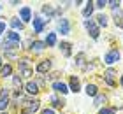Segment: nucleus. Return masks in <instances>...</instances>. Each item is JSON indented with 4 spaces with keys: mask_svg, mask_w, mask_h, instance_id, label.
I'll return each instance as SVG.
<instances>
[{
    "mask_svg": "<svg viewBox=\"0 0 123 114\" xmlns=\"http://www.w3.org/2000/svg\"><path fill=\"white\" fill-rule=\"evenodd\" d=\"M0 65H2V58H0Z\"/></svg>",
    "mask_w": 123,
    "mask_h": 114,
    "instance_id": "c756f323",
    "label": "nucleus"
},
{
    "mask_svg": "<svg viewBox=\"0 0 123 114\" xmlns=\"http://www.w3.org/2000/svg\"><path fill=\"white\" fill-rule=\"evenodd\" d=\"M19 70L23 72V76H26V77H30V76H32V68L26 67L25 61H21V63H19Z\"/></svg>",
    "mask_w": 123,
    "mask_h": 114,
    "instance_id": "f8f14e48",
    "label": "nucleus"
},
{
    "mask_svg": "<svg viewBox=\"0 0 123 114\" xmlns=\"http://www.w3.org/2000/svg\"><path fill=\"white\" fill-rule=\"evenodd\" d=\"M26 91H28L30 95H35L37 91H39V88H37L35 83H28V84H26Z\"/></svg>",
    "mask_w": 123,
    "mask_h": 114,
    "instance_id": "ddd939ff",
    "label": "nucleus"
},
{
    "mask_svg": "<svg viewBox=\"0 0 123 114\" xmlns=\"http://www.w3.org/2000/svg\"><path fill=\"white\" fill-rule=\"evenodd\" d=\"M5 30V23H2V21H0V33H2Z\"/></svg>",
    "mask_w": 123,
    "mask_h": 114,
    "instance_id": "cd10ccee",
    "label": "nucleus"
},
{
    "mask_svg": "<svg viewBox=\"0 0 123 114\" xmlns=\"http://www.w3.org/2000/svg\"><path fill=\"white\" fill-rule=\"evenodd\" d=\"M19 14H21V19H23V21H30V18H32V12H30L28 7H23L19 11Z\"/></svg>",
    "mask_w": 123,
    "mask_h": 114,
    "instance_id": "9b49d317",
    "label": "nucleus"
},
{
    "mask_svg": "<svg viewBox=\"0 0 123 114\" xmlns=\"http://www.w3.org/2000/svg\"><path fill=\"white\" fill-rule=\"evenodd\" d=\"M70 90L72 91H79V79H76V77L70 79Z\"/></svg>",
    "mask_w": 123,
    "mask_h": 114,
    "instance_id": "4468645a",
    "label": "nucleus"
},
{
    "mask_svg": "<svg viewBox=\"0 0 123 114\" xmlns=\"http://www.w3.org/2000/svg\"><path fill=\"white\" fill-rule=\"evenodd\" d=\"M104 5H105V2H102V0H98V2H97V4H95V7H98V9H102V7H104Z\"/></svg>",
    "mask_w": 123,
    "mask_h": 114,
    "instance_id": "a878e982",
    "label": "nucleus"
},
{
    "mask_svg": "<svg viewBox=\"0 0 123 114\" xmlns=\"http://www.w3.org/2000/svg\"><path fill=\"white\" fill-rule=\"evenodd\" d=\"M7 42H11V44H14V46H18V48H19V33L9 32L7 33Z\"/></svg>",
    "mask_w": 123,
    "mask_h": 114,
    "instance_id": "6e6552de",
    "label": "nucleus"
},
{
    "mask_svg": "<svg viewBox=\"0 0 123 114\" xmlns=\"http://www.w3.org/2000/svg\"><path fill=\"white\" fill-rule=\"evenodd\" d=\"M11 25H12V28H19V30L23 28V23H21L19 19H12V21H11Z\"/></svg>",
    "mask_w": 123,
    "mask_h": 114,
    "instance_id": "4be33fe9",
    "label": "nucleus"
},
{
    "mask_svg": "<svg viewBox=\"0 0 123 114\" xmlns=\"http://www.w3.org/2000/svg\"><path fill=\"white\" fill-rule=\"evenodd\" d=\"M49 68H51V60H42L41 63L37 65V72H41V74H44V72H48Z\"/></svg>",
    "mask_w": 123,
    "mask_h": 114,
    "instance_id": "0eeeda50",
    "label": "nucleus"
},
{
    "mask_svg": "<svg viewBox=\"0 0 123 114\" xmlns=\"http://www.w3.org/2000/svg\"><path fill=\"white\" fill-rule=\"evenodd\" d=\"M121 84H123V76H121Z\"/></svg>",
    "mask_w": 123,
    "mask_h": 114,
    "instance_id": "c85d7f7f",
    "label": "nucleus"
},
{
    "mask_svg": "<svg viewBox=\"0 0 123 114\" xmlns=\"http://www.w3.org/2000/svg\"><path fill=\"white\" fill-rule=\"evenodd\" d=\"M12 81H14V86H21V79H19L18 76H14V79H12Z\"/></svg>",
    "mask_w": 123,
    "mask_h": 114,
    "instance_id": "393cba45",
    "label": "nucleus"
},
{
    "mask_svg": "<svg viewBox=\"0 0 123 114\" xmlns=\"http://www.w3.org/2000/svg\"><path fill=\"white\" fill-rule=\"evenodd\" d=\"M86 93L92 95V96H97V86H95V84H88L86 86Z\"/></svg>",
    "mask_w": 123,
    "mask_h": 114,
    "instance_id": "2eb2a0df",
    "label": "nucleus"
},
{
    "mask_svg": "<svg viewBox=\"0 0 123 114\" xmlns=\"http://www.w3.org/2000/svg\"><path fill=\"white\" fill-rule=\"evenodd\" d=\"M92 12H93V4L90 2V4H88L86 7H85V11H83V16H86V18H88V16H90Z\"/></svg>",
    "mask_w": 123,
    "mask_h": 114,
    "instance_id": "6ab92c4d",
    "label": "nucleus"
},
{
    "mask_svg": "<svg viewBox=\"0 0 123 114\" xmlns=\"http://www.w3.org/2000/svg\"><path fill=\"white\" fill-rule=\"evenodd\" d=\"M0 9H2V7H0Z\"/></svg>",
    "mask_w": 123,
    "mask_h": 114,
    "instance_id": "7c9ffc66",
    "label": "nucleus"
},
{
    "mask_svg": "<svg viewBox=\"0 0 123 114\" xmlns=\"http://www.w3.org/2000/svg\"><path fill=\"white\" fill-rule=\"evenodd\" d=\"M53 90H56L58 93H67L69 91V88H67V84H63V83H60V81H56V83H53Z\"/></svg>",
    "mask_w": 123,
    "mask_h": 114,
    "instance_id": "1a4fd4ad",
    "label": "nucleus"
},
{
    "mask_svg": "<svg viewBox=\"0 0 123 114\" xmlns=\"http://www.w3.org/2000/svg\"><path fill=\"white\" fill-rule=\"evenodd\" d=\"M44 46H46L44 42H33V44H32V49H35V51H41V49L44 48Z\"/></svg>",
    "mask_w": 123,
    "mask_h": 114,
    "instance_id": "5701e85b",
    "label": "nucleus"
},
{
    "mask_svg": "<svg viewBox=\"0 0 123 114\" xmlns=\"http://www.w3.org/2000/svg\"><path fill=\"white\" fill-rule=\"evenodd\" d=\"M9 105V98H7V90L0 91V111H4L5 107Z\"/></svg>",
    "mask_w": 123,
    "mask_h": 114,
    "instance_id": "423d86ee",
    "label": "nucleus"
},
{
    "mask_svg": "<svg viewBox=\"0 0 123 114\" xmlns=\"http://www.w3.org/2000/svg\"><path fill=\"white\" fill-rule=\"evenodd\" d=\"M46 44L48 46H55L56 44V35H55V33H49L48 39H46Z\"/></svg>",
    "mask_w": 123,
    "mask_h": 114,
    "instance_id": "a211bd4d",
    "label": "nucleus"
},
{
    "mask_svg": "<svg viewBox=\"0 0 123 114\" xmlns=\"http://www.w3.org/2000/svg\"><path fill=\"white\" fill-rule=\"evenodd\" d=\"M44 21H46V19L39 18V16H37L35 19H33V28H35V32H37V33H39V32L42 30V26H44Z\"/></svg>",
    "mask_w": 123,
    "mask_h": 114,
    "instance_id": "9d476101",
    "label": "nucleus"
},
{
    "mask_svg": "<svg viewBox=\"0 0 123 114\" xmlns=\"http://www.w3.org/2000/svg\"><path fill=\"white\" fill-rule=\"evenodd\" d=\"M104 79H105V83H107L109 86H114V84H116V70L107 68V70L104 72Z\"/></svg>",
    "mask_w": 123,
    "mask_h": 114,
    "instance_id": "f257e3e1",
    "label": "nucleus"
},
{
    "mask_svg": "<svg viewBox=\"0 0 123 114\" xmlns=\"http://www.w3.org/2000/svg\"><path fill=\"white\" fill-rule=\"evenodd\" d=\"M60 48L63 49V54H65V56H70V44H69V42H62Z\"/></svg>",
    "mask_w": 123,
    "mask_h": 114,
    "instance_id": "dca6fc26",
    "label": "nucleus"
},
{
    "mask_svg": "<svg viewBox=\"0 0 123 114\" xmlns=\"http://www.w3.org/2000/svg\"><path fill=\"white\" fill-rule=\"evenodd\" d=\"M105 63H107V65H113L114 63V61H118L120 60V51L118 49H113V51H109V53L107 54H105Z\"/></svg>",
    "mask_w": 123,
    "mask_h": 114,
    "instance_id": "f03ea898",
    "label": "nucleus"
},
{
    "mask_svg": "<svg viewBox=\"0 0 123 114\" xmlns=\"http://www.w3.org/2000/svg\"><path fill=\"white\" fill-rule=\"evenodd\" d=\"M114 112H116V109H114V107H111V109H102L98 114H114Z\"/></svg>",
    "mask_w": 123,
    "mask_h": 114,
    "instance_id": "b1692460",
    "label": "nucleus"
},
{
    "mask_svg": "<svg viewBox=\"0 0 123 114\" xmlns=\"http://www.w3.org/2000/svg\"><path fill=\"white\" fill-rule=\"evenodd\" d=\"M11 72H12V68H11V65H5V67H2V70H0V74H2V77H7V76H11Z\"/></svg>",
    "mask_w": 123,
    "mask_h": 114,
    "instance_id": "f3484780",
    "label": "nucleus"
},
{
    "mask_svg": "<svg viewBox=\"0 0 123 114\" xmlns=\"http://www.w3.org/2000/svg\"><path fill=\"white\" fill-rule=\"evenodd\" d=\"M97 19H98V25H100V26H105V25H107V18H105L104 14H100Z\"/></svg>",
    "mask_w": 123,
    "mask_h": 114,
    "instance_id": "412c9836",
    "label": "nucleus"
},
{
    "mask_svg": "<svg viewBox=\"0 0 123 114\" xmlns=\"http://www.w3.org/2000/svg\"><path fill=\"white\" fill-rule=\"evenodd\" d=\"M23 109H25V112L26 114H33V112H35L37 109H39V102L37 100H30V102H25V107H23Z\"/></svg>",
    "mask_w": 123,
    "mask_h": 114,
    "instance_id": "20e7f679",
    "label": "nucleus"
},
{
    "mask_svg": "<svg viewBox=\"0 0 123 114\" xmlns=\"http://www.w3.org/2000/svg\"><path fill=\"white\" fill-rule=\"evenodd\" d=\"M69 30H70L69 21H67V19H60V23H58V32L62 33V35H67V33H69Z\"/></svg>",
    "mask_w": 123,
    "mask_h": 114,
    "instance_id": "39448f33",
    "label": "nucleus"
},
{
    "mask_svg": "<svg viewBox=\"0 0 123 114\" xmlns=\"http://www.w3.org/2000/svg\"><path fill=\"white\" fill-rule=\"evenodd\" d=\"M104 102H105V96L104 95H97V96H95V105H102Z\"/></svg>",
    "mask_w": 123,
    "mask_h": 114,
    "instance_id": "aec40b11",
    "label": "nucleus"
},
{
    "mask_svg": "<svg viewBox=\"0 0 123 114\" xmlns=\"http://www.w3.org/2000/svg\"><path fill=\"white\" fill-rule=\"evenodd\" d=\"M85 26L88 28V32H90V35H92L93 39H98V28L95 26V23H93L92 19H86V21H85Z\"/></svg>",
    "mask_w": 123,
    "mask_h": 114,
    "instance_id": "7ed1b4c3",
    "label": "nucleus"
},
{
    "mask_svg": "<svg viewBox=\"0 0 123 114\" xmlns=\"http://www.w3.org/2000/svg\"><path fill=\"white\" fill-rule=\"evenodd\" d=\"M42 114H55V111H53V109H44Z\"/></svg>",
    "mask_w": 123,
    "mask_h": 114,
    "instance_id": "bb28decb",
    "label": "nucleus"
}]
</instances>
